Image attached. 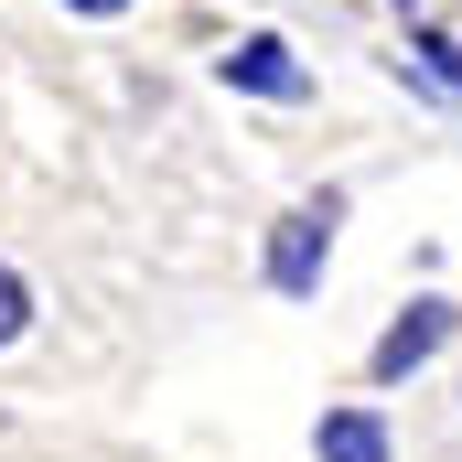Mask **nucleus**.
Wrapping results in <instances>:
<instances>
[{
  "label": "nucleus",
  "mask_w": 462,
  "mask_h": 462,
  "mask_svg": "<svg viewBox=\"0 0 462 462\" xmlns=\"http://www.w3.org/2000/svg\"><path fill=\"white\" fill-rule=\"evenodd\" d=\"M65 11H87V22H118V11H129V0H65Z\"/></svg>",
  "instance_id": "7"
},
{
  "label": "nucleus",
  "mask_w": 462,
  "mask_h": 462,
  "mask_svg": "<svg viewBox=\"0 0 462 462\" xmlns=\"http://www.w3.org/2000/svg\"><path fill=\"white\" fill-rule=\"evenodd\" d=\"M334 226H345V194H301V205L269 226V258H258V269H269V291H280V301H312V291H323Z\"/></svg>",
  "instance_id": "1"
},
{
  "label": "nucleus",
  "mask_w": 462,
  "mask_h": 462,
  "mask_svg": "<svg viewBox=\"0 0 462 462\" xmlns=\"http://www.w3.org/2000/svg\"><path fill=\"white\" fill-rule=\"evenodd\" d=\"M216 76H226L236 97H269V108H301V97L323 87V76L291 54V32H236L226 54H216Z\"/></svg>",
  "instance_id": "2"
},
{
  "label": "nucleus",
  "mask_w": 462,
  "mask_h": 462,
  "mask_svg": "<svg viewBox=\"0 0 462 462\" xmlns=\"http://www.w3.org/2000/svg\"><path fill=\"white\" fill-rule=\"evenodd\" d=\"M452 334H462V312L441 301V291H420V301H409V312H398V323L376 334V355H365V376H376V387H409V376H420L430 355L452 345Z\"/></svg>",
  "instance_id": "3"
},
{
  "label": "nucleus",
  "mask_w": 462,
  "mask_h": 462,
  "mask_svg": "<svg viewBox=\"0 0 462 462\" xmlns=\"http://www.w3.org/2000/svg\"><path fill=\"white\" fill-rule=\"evenodd\" d=\"M398 76H409L420 97H452V108H462V32H441V22L409 11V54H398Z\"/></svg>",
  "instance_id": "5"
},
{
  "label": "nucleus",
  "mask_w": 462,
  "mask_h": 462,
  "mask_svg": "<svg viewBox=\"0 0 462 462\" xmlns=\"http://www.w3.org/2000/svg\"><path fill=\"white\" fill-rule=\"evenodd\" d=\"M312 452H323V462H398L387 409H376V398H334V409L312 420Z\"/></svg>",
  "instance_id": "4"
},
{
  "label": "nucleus",
  "mask_w": 462,
  "mask_h": 462,
  "mask_svg": "<svg viewBox=\"0 0 462 462\" xmlns=\"http://www.w3.org/2000/svg\"><path fill=\"white\" fill-rule=\"evenodd\" d=\"M32 312H43V291H32V280H22V269L0 258V355H11L22 334H32Z\"/></svg>",
  "instance_id": "6"
}]
</instances>
